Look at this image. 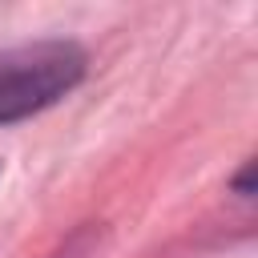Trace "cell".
I'll return each mask as SVG.
<instances>
[{
    "mask_svg": "<svg viewBox=\"0 0 258 258\" xmlns=\"http://www.w3.org/2000/svg\"><path fill=\"white\" fill-rule=\"evenodd\" d=\"M85 48L73 40H32L0 48V125L56 105L85 77Z\"/></svg>",
    "mask_w": 258,
    "mask_h": 258,
    "instance_id": "1",
    "label": "cell"
}]
</instances>
